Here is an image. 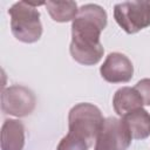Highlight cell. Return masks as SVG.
Instances as JSON below:
<instances>
[{
    "label": "cell",
    "mask_w": 150,
    "mask_h": 150,
    "mask_svg": "<svg viewBox=\"0 0 150 150\" xmlns=\"http://www.w3.org/2000/svg\"><path fill=\"white\" fill-rule=\"evenodd\" d=\"M108 15L103 7L96 4H86L79 8L71 21V57L83 66H94L103 56L104 48L100 41L102 30L107 27Z\"/></svg>",
    "instance_id": "1"
},
{
    "label": "cell",
    "mask_w": 150,
    "mask_h": 150,
    "mask_svg": "<svg viewBox=\"0 0 150 150\" xmlns=\"http://www.w3.org/2000/svg\"><path fill=\"white\" fill-rule=\"evenodd\" d=\"M46 2H15L9 9L11 30L14 38L23 43H34L42 35V23L40 21V12L36 6Z\"/></svg>",
    "instance_id": "2"
},
{
    "label": "cell",
    "mask_w": 150,
    "mask_h": 150,
    "mask_svg": "<svg viewBox=\"0 0 150 150\" xmlns=\"http://www.w3.org/2000/svg\"><path fill=\"white\" fill-rule=\"evenodd\" d=\"M103 122L101 110L88 102L75 104L68 114L69 132L83 139L89 148L96 141Z\"/></svg>",
    "instance_id": "3"
},
{
    "label": "cell",
    "mask_w": 150,
    "mask_h": 150,
    "mask_svg": "<svg viewBox=\"0 0 150 150\" xmlns=\"http://www.w3.org/2000/svg\"><path fill=\"white\" fill-rule=\"evenodd\" d=\"M114 19L127 33L135 34L150 26V1H124L114 7Z\"/></svg>",
    "instance_id": "4"
},
{
    "label": "cell",
    "mask_w": 150,
    "mask_h": 150,
    "mask_svg": "<svg viewBox=\"0 0 150 150\" xmlns=\"http://www.w3.org/2000/svg\"><path fill=\"white\" fill-rule=\"evenodd\" d=\"M131 139V134L122 118L107 117L96 137L94 150H127Z\"/></svg>",
    "instance_id": "5"
},
{
    "label": "cell",
    "mask_w": 150,
    "mask_h": 150,
    "mask_svg": "<svg viewBox=\"0 0 150 150\" xmlns=\"http://www.w3.org/2000/svg\"><path fill=\"white\" fill-rule=\"evenodd\" d=\"M35 104L34 93L25 86L14 84L5 88L1 93V110L6 115L26 117L33 112Z\"/></svg>",
    "instance_id": "6"
},
{
    "label": "cell",
    "mask_w": 150,
    "mask_h": 150,
    "mask_svg": "<svg viewBox=\"0 0 150 150\" xmlns=\"http://www.w3.org/2000/svg\"><path fill=\"white\" fill-rule=\"evenodd\" d=\"M100 73L103 80L109 83H127L134 76V66L127 55L114 52L108 54Z\"/></svg>",
    "instance_id": "7"
},
{
    "label": "cell",
    "mask_w": 150,
    "mask_h": 150,
    "mask_svg": "<svg viewBox=\"0 0 150 150\" xmlns=\"http://www.w3.org/2000/svg\"><path fill=\"white\" fill-rule=\"evenodd\" d=\"M25 125L19 120H5L1 128V150H22Z\"/></svg>",
    "instance_id": "8"
},
{
    "label": "cell",
    "mask_w": 150,
    "mask_h": 150,
    "mask_svg": "<svg viewBox=\"0 0 150 150\" xmlns=\"http://www.w3.org/2000/svg\"><path fill=\"white\" fill-rule=\"evenodd\" d=\"M143 101L135 88L131 87H122L116 90L112 98V107L115 112L123 117L127 114L143 108Z\"/></svg>",
    "instance_id": "9"
},
{
    "label": "cell",
    "mask_w": 150,
    "mask_h": 150,
    "mask_svg": "<svg viewBox=\"0 0 150 150\" xmlns=\"http://www.w3.org/2000/svg\"><path fill=\"white\" fill-rule=\"evenodd\" d=\"M122 121L127 124L132 139H145L150 136V114L139 108L122 117Z\"/></svg>",
    "instance_id": "10"
},
{
    "label": "cell",
    "mask_w": 150,
    "mask_h": 150,
    "mask_svg": "<svg viewBox=\"0 0 150 150\" xmlns=\"http://www.w3.org/2000/svg\"><path fill=\"white\" fill-rule=\"evenodd\" d=\"M50 18L56 22L73 21L77 13V4L75 1H47L45 4Z\"/></svg>",
    "instance_id": "11"
},
{
    "label": "cell",
    "mask_w": 150,
    "mask_h": 150,
    "mask_svg": "<svg viewBox=\"0 0 150 150\" xmlns=\"http://www.w3.org/2000/svg\"><path fill=\"white\" fill-rule=\"evenodd\" d=\"M89 146L87 143L74 134L68 132L62 139L59 142L56 150H88Z\"/></svg>",
    "instance_id": "12"
},
{
    "label": "cell",
    "mask_w": 150,
    "mask_h": 150,
    "mask_svg": "<svg viewBox=\"0 0 150 150\" xmlns=\"http://www.w3.org/2000/svg\"><path fill=\"white\" fill-rule=\"evenodd\" d=\"M135 90L141 96L144 105H150V79H142L135 84Z\"/></svg>",
    "instance_id": "13"
}]
</instances>
